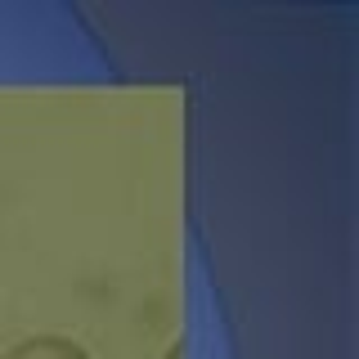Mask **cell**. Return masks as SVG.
Listing matches in <instances>:
<instances>
[{"instance_id":"1","label":"cell","mask_w":359,"mask_h":359,"mask_svg":"<svg viewBox=\"0 0 359 359\" xmlns=\"http://www.w3.org/2000/svg\"><path fill=\"white\" fill-rule=\"evenodd\" d=\"M0 359H95V355H90L81 341L63 337V332H36V337L14 341Z\"/></svg>"}]
</instances>
